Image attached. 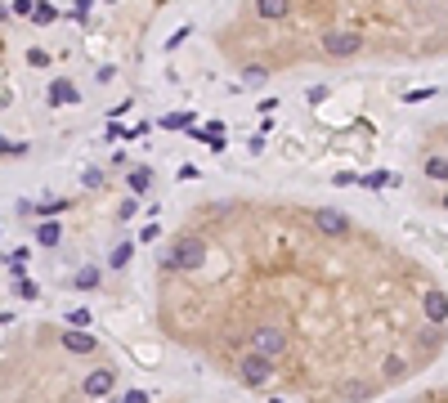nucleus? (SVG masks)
Segmentation results:
<instances>
[{
	"label": "nucleus",
	"mask_w": 448,
	"mask_h": 403,
	"mask_svg": "<svg viewBox=\"0 0 448 403\" xmlns=\"http://www.w3.org/2000/svg\"><path fill=\"white\" fill-rule=\"evenodd\" d=\"M166 328L247 390L364 403L448 345V292L314 202H206L161 251Z\"/></svg>",
	"instance_id": "1"
},
{
	"label": "nucleus",
	"mask_w": 448,
	"mask_h": 403,
	"mask_svg": "<svg viewBox=\"0 0 448 403\" xmlns=\"http://www.w3.org/2000/svg\"><path fill=\"white\" fill-rule=\"evenodd\" d=\"M448 50V0H247L238 63L265 81L287 63L417 59Z\"/></svg>",
	"instance_id": "2"
},
{
	"label": "nucleus",
	"mask_w": 448,
	"mask_h": 403,
	"mask_svg": "<svg viewBox=\"0 0 448 403\" xmlns=\"http://www.w3.org/2000/svg\"><path fill=\"white\" fill-rule=\"evenodd\" d=\"M417 175H422V184L431 188V206H440L448 215V121L435 126L431 143L422 148V157H417Z\"/></svg>",
	"instance_id": "3"
},
{
	"label": "nucleus",
	"mask_w": 448,
	"mask_h": 403,
	"mask_svg": "<svg viewBox=\"0 0 448 403\" xmlns=\"http://www.w3.org/2000/svg\"><path fill=\"white\" fill-rule=\"evenodd\" d=\"M112 390H117V372L112 368H90L81 377V395L85 399H108Z\"/></svg>",
	"instance_id": "4"
},
{
	"label": "nucleus",
	"mask_w": 448,
	"mask_h": 403,
	"mask_svg": "<svg viewBox=\"0 0 448 403\" xmlns=\"http://www.w3.org/2000/svg\"><path fill=\"white\" fill-rule=\"evenodd\" d=\"M59 345H63L68 354H94V350H99L94 332H85V328H68V332H59Z\"/></svg>",
	"instance_id": "5"
},
{
	"label": "nucleus",
	"mask_w": 448,
	"mask_h": 403,
	"mask_svg": "<svg viewBox=\"0 0 448 403\" xmlns=\"http://www.w3.org/2000/svg\"><path fill=\"white\" fill-rule=\"evenodd\" d=\"M50 94H54V103H72V99H76V94H72V85H68V81H59V85H54V90H50Z\"/></svg>",
	"instance_id": "6"
},
{
	"label": "nucleus",
	"mask_w": 448,
	"mask_h": 403,
	"mask_svg": "<svg viewBox=\"0 0 448 403\" xmlns=\"http://www.w3.org/2000/svg\"><path fill=\"white\" fill-rule=\"evenodd\" d=\"M404 403H448V390H431V395H417V399H404Z\"/></svg>",
	"instance_id": "7"
},
{
	"label": "nucleus",
	"mask_w": 448,
	"mask_h": 403,
	"mask_svg": "<svg viewBox=\"0 0 448 403\" xmlns=\"http://www.w3.org/2000/svg\"><path fill=\"white\" fill-rule=\"evenodd\" d=\"M36 238H41L45 247H54V242H59V229H54V224H45V229H41V233H36Z\"/></svg>",
	"instance_id": "8"
},
{
	"label": "nucleus",
	"mask_w": 448,
	"mask_h": 403,
	"mask_svg": "<svg viewBox=\"0 0 448 403\" xmlns=\"http://www.w3.org/2000/svg\"><path fill=\"white\" fill-rule=\"evenodd\" d=\"M85 323H90V314H85V310H72L68 314V328H85Z\"/></svg>",
	"instance_id": "9"
}]
</instances>
